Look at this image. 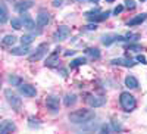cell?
<instances>
[{"label":"cell","instance_id":"6da1fadb","mask_svg":"<svg viewBox=\"0 0 147 134\" xmlns=\"http://www.w3.org/2000/svg\"><path fill=\"white\" fill-rule=\"evenodd\" d=\"M94 111H90V109H80V111H75V112H71L69 114V121L72 124H87L94 118Z\"/></svg>","mask_w":147,"mask_h":134},{"label":"cell","instance_id":"7a4b0ae2","mask_svg":"<svg viewBox=\"0 0 147 134\" xmlns=\"http://www.w3.org/2000/svg\"><path fill=\"white\" fill-rule=\"evenodd\" d=\"M119 102H121V106H122V109H124V111H127V112H131V111H134V109H136V106H137L136 97H134L131 93H128V91L121 93Z\"/></svg>","mask_w":147,"mask_h":134},{"label":"cell","instance_id":"3957f363","mask_svg":"<svg viewBox=\"0 0 147 134\" xmlns=\"http://www.w3.org/2000/svg\"><path fill=\"white\" fill-rule=\"evenodd\" d=\"M5 96H6V100L9 102V105L12 106V109H15L16 112H19L21 108H22L21 97H18V94L13 93L10 89H6V90H5Z\"/></svg>","mask_w":147,"mask_h":134},{"label":"cell","instance_id":"277c9868","mask_svg":"<svg viewBox=\"0 0 147 134\" xmlns=\"http://www.w3.org/2000/svg\"><path fill=\"white\" fill-rule=\"evenodd\" d=\"M110 15V12L106 10V12H100L99 9H96V10H90V12H85V18H87L90 22H102L105 19H107Z\"/></svg>","mask_w":147,"mask_h":134},{"label":"cell","instance_id":"5b68a950","mask_svg":"<svg viewBox=\"0 0 147 134\" xmlns=\"http://www.w3.org/2000/svg\"><path fill=\"white\" fill-rule=\"evenodd\" d=\"M127 37L125 35H119V34H105L102 37V43L105 46H110L112 43H116V41H125Z\"/></svg>","mask_w":147,"mask_h":134},{"label":"cell","instance_id":"8992f818","mask_svg":"<svg viewBox=\"0 0 147 134\" xmlns=\"http://www.w3.org/2000/svg\"><path fill=\"white\" fill-rule=\"evenodd\" d=\"M69 35H71V28L66 27V25H62V27H59V28L56 30L53 39H55L56 41H63V40H66V39L69 37Z\"/></svg>","mask_w":147,"mask_h":134},{"label":"cell","instance_id":"52a82bcc","mask_svg":"<svg viewBox=\"0 0 147 134\" xmlns=\"http://www.w3.org/2000/svg\"><path fill=\"white\" fill-rule=\"evenodd\" d=\"M46 106L52 114H57L59 112V97L57 96H49L46 99Z\"/></svg>","mask_w":147,"mask_h":134},{"label":"cell","instance_id":"ba28073f","mask_svg":"<svg viewBox=\"0 0 147 134\" xmlns=\"http://www.w3.org/2000/svg\"><path fill=\"white\" fill-rule=\"evenodd\" d=\"M47 50H49V44H46V43L40 44V46H38V49H37V52H35L34 55H31V56H30V62H35V60L43 59V58H44V55L47 53Z\"/></svg>","mask_w":147,"mask_h":134},{"label":"cell","instance_id":"9c48e42d","mask_svg":"<svg viewBox=\"0 0 147 134\" xmlns=\"http://www.w3.org/2000/svg\"><path fill=\"white\" fill-rule=\"evenodd\" d=\"M110 64L112 65H119V66H127V68H131L134 66L137 62L131 58H116V59H112L110 60Z\"/></svg>","mask_w":147,"mask_h":134},{"label":"cell","instance_id":"30bf717a","mask_svg":"<svg viewBox=\"0 0 147 134\" xmlns=\"http://www.w3.org/2000/svg\"><path fill=\"white\" fill-rule=\"evenodd\" d=\"M87 103L91 108H100V106L106 105V97H103V96H88Z\"/></svg>","mask_w":147,"mask_h":134},{"label":"cell","instance_id":"8fae6325","mask_svg":"<svg viewBox=\"0 0 147 134\" xmlns=\"http://www.w3.org/2000/svg\"><path fill=\"white\" fill-rule=\"evenodd\" d=\"M19 93L22 96H25V97H34L37 94V90L34 86H31V84H21L19 86Z\"/></svg>","mask_w":147,"mask_h":134},{"label":"cell","instance_id":"7c38bea8","mask_svg":"<svg viewBox=\"0 0 147 134\" xmlns=\"http://www.w3.org/2000/svg\"><path fill=\"white\" fill-rule=\"evenodd\" d=\"M49 22H50V14H49V12L41 10L40 14H38V16H37V27L43 28V27L47 25Z\"/></svg>","mask_w":147,"mask_h":134},{"label":"cell","instance_id":"4fadbf2b","mask_svg":"<svg viewBox=\"0 0 147 134\" xmlns=\"http://www.w3.org/2000/svg\"><path fill=\"white\" fill-rule=\"evenodd\" d=\"M21 22H22L24 28H27V30H34V28H35V22H34V19L27 14V12H22Z\"/></svg>","mask_w":147,"mask_h":134},{"label":"cell","instance_id":"5bb4252c","mask_svg":"<svg viewBox=\"0 0 147 134\" xmlns=\"http://www.w3.org/2000/svg\"><path fill=\"white\" fill-rule=\"evenodd\" d=\"M30 52H31L30 44H22L21 47H13L10 50V53L15 55V56H24V55H28Z\"/></svg>","mask_w":147,"mask_h":134},{"label":"cell","instance_id":"9a60e30c","mask_svg":"<svg viewBox=\"0 0 147 134\" xmlns=\"http://www.w3.org/2000/svg\"><path fill=\"white\" fill-rule=\"evenodd\" d=\"M16 130V125L12 122V121H2L0 122V133H12Z\"/></svg>","mask_w":147,"mask_h":134},{"label":"cell","instance_id":"2e32d148","mask_svg":"<svg viewBox=\"0 0 147 134\" xmlns=\"http://www.w3.org/2000/svg\"><path fill=\"white\" fill-rule=\"evenodd\" d=\"M59 53H60V47H57V49H55V52L52 53V55H49L47 56V59H46V65L47 66H53L56 62H57V59H59Z\"/></svg>","mask_w":147,"mask_h":134},{"label":"cell","instance_id":"e0dca14e","mask_svg":"<svg viewBox=\"0 0 147 134\" xmlns=\"http://www.w3.org/2000/svg\"><path fill=\"white\" fill-rule=\"evenodd\" d=\"M147 19V14H140V15H137V16H134V18H131L128 22H127V25L128 27H134V25H140V24H143L144 21Z\"/></svg>","mask_w":147,"mask_h":134},{"label":"cell","instance_id":"ac0fdd59","mask_svg":"<svg viewBox=\"0 0 147 134\" xmlns=\"http://www.w3.org/2000/svg\"><path fill=\"white\" fill-rule=\"evenodd\" d=\"M30 7H32V0H21V2H18L16 3V6H15V9L18 10V12H27Z\"/></svg>","mask_w":147,"mask_h":134},{"label":"cell","instance_id":"d6986e66","mask_svg":"<svg viewBox=\"0 0 147 134\" xmlns=\"http://www.w3.org/2000/svg\"><path fill=\"white\" fill-rule=\"evenodd\" d=\"M125 86L131 90L137 89L138 87V80L136 77H132V75H128V77H125Z\"/></svg>","mask_w":147,"mask_h":134},{"label":"cell","instance_id":"ffe728a7","mask_svg":"<svg viewBox=\"0 0 147 134\" xmlns=\"http://www.w3.org/2000/svg\"><path fill=\"white\" fill-rule=\"evenodd\" d=\"M9 19V12L5 3H0V24H5Z\"/></svg>","mask_w":147,"mask_h":134},{"label":"cell","instance_id":"44dd1931","mask_svg":"<svg viewBox=\"0 0 147 134\" xmlns=\"http://www.w3.org/2000/svg\"><path fill=\"white\" fill-rule=\"evenodd\" d=\"M77 100H78V97H77V94H74V93H68V94L65 96V105H66L68 108L74 106V105L77 103Z\"/></svg>","mask_w":147,"mask_h":134},{"label":"cell","instance_id":"7402d4cb","mask_svg":"<svg viewBox=\"0 0 147 134\" xmlns=\"http://www.w3.org/2000/svg\"><path fill=\"white\" fill-rule=\"evenodd\" d=\"M85 53H87L91 59H100V50L97 47H88L87 50H85Z\"/></svg>","mask_w":147,"mask_h":134},{"label":"cell","instance_id":"603a6c76","mask_svg":"<svg viewBox=\"0 0 147 134\" xmlns=\"http://www.w3.org/2000/svg\"><path fill=\"white\" fill-rule=\"evenodd\" d=\"M84 64H87V59L81 56V58H77V59L72 60V62H71V68H77V66H81Z\"/></svg>","mask_w":147,"mask_h":134},{"label":"cell","instance_id":"cb8c5ba5","mask_svg":"<svg viewBox=\"0 0 147 134\" xmlns=\"http://www.w3.org/2000/svg\"><path fill=\"white\" fill-rule=\"evenodd\" d=\"M16 37L15 35H6V37L3 39V44H6V46H13L15 43H16Z\"/></svg>","mask_w":147,"mask_h":134},{"label":"cell","instance_id":"d4e9b609","mask_svg":"<svg viewBox=\"0 0 147 134\" xmlns=\"http://www.w3.org/2000/svg\"><path fill=\"white\" fill-rule=\"evenodd\" d=\"M9 83L12 84V86H18V87H19L21 84H22V80H21L18 75H10V77H9Z\"/></svg>","mask_w":147,"mask_h":134},{"label":"cell","instance_id":"484cf974","mask_svg":"<svg viewBox=\"0 0 147 134\" xmlns=\"http://www.w3.org/2000/svg\"><path fill=\"white\" fill-rule=\"evenodd\" d=\"M10 25L13 27L15 30H21V28H22V22H21V19H18V18H12Z\"/></svg>","mask_w":147,"mask_h":134},{"label":"cell","instance_id":"4316f807","mask_svg":"<svg viewBox=\"0 0 147 134\" xmlns=\"http://www.w3.org/2000/svg\"><path fill=\"white\" fill-rule=\"evenodd\" d=\"M32 35H22V37H21V43L22 44H31L32 43Z\"/></svg>","mask_w":147,"mask_h":134},{"label":"cell","instance_id":"83f0119b","mask_svg":"<svg viewBox=\"0 0 147 134\" xmlns=\"http://www.w3.org/2000/svg\"><path fill=\"white\" fill-rule=\"evenodd\" d=\"M128 50H131V52H140V50H143V47L138 46V44H129Z\"/></svg>","mask_w":147,"mask_h":134},{"label":"cell","instance_id":"f1b7e54d","mask_svg":"<svg viewBox=\"0 0 147 134\" xmlns=\"http://www.w3.org/2000/svg\"><path fill=\"white\" fill-rule=\"evenodd\" d=\"M125 7L127 9H134L136 7V2H134V0H125Z\"/></svg>","mask_w":147,"mask_h":134},{"label":"cell","instance_id":"f546056e","mask_svg":"<svg viewBox=\"0 0 147 134\" xmlns=\"http://www.w3.org/2000/svg\"><path fill=\"white\" fill-rule=\"evenodd\" d=\"M112 130L113 131H121L122 130V125L119 122H116V121H112Z\"/></svg>","mask_w":147,"mask_h":134},{"label":"cell","instance_id":"4dcf8cb0","mask_svg":"<svg viewBox=\"0 0 147 134\" xmlns=\"http://www.w3.org/2000/svg\"><path fill=\"white\" fill-rule=\"evenodd\" d=\"M137 62H141L143 65H146V64H147V59H146L144 56H141V55H138V56H137Z\"/></svg>","mask_w":147,"mask_h":134},{"label":"cell","instance_id":"1f68e13d","mask_svg":"<svg viewBox=\"0 0 147 134\" xmlns=\"http://www.w3.org/2000/svg\"><path fill=\"white\" fill-rule=\"evenodd\" d=\"M122 10H124V6H121V5H119V6H116V7H115L113 14H115V15H118V14H121Z\"/></svg>","mask_w":147,"mask_h":134},{"label":"cell","instance_id":"d6a6232c","mask_svg":"<svg viewBox=\"0 0 147 134\" xmlns=\"http://www.w3.org/2000/svg\"><path fill=\"white\" fill-rule=\"evenodd\" d=\"M62 3H63V0H53V6L55 7H60Z\"/></svg>","mask_w":147,"mask_h":134},{"label":"cell","instance_id":"836d02e7","mask_svg":"<svg viewBox=\"0 0 147 134\" xmlns=\"http://www.w3.org/2000/svg\"><path fill=\"white\" fill-rule=\"evenodd\" d=\"M102 131H103V133H110L112 130H110V127H109V125H106V124H105V125L102 127Z\"/></svg>","mask_w":147,"mask_h":134},{"label":"cell","instance_id":"e575fe53","mask_svg":"<svg viewBox=\"0 0 147 134\" xmlns=\"http://www.w3.org/2000/svg\"><path fill=\"white\" fill-rule=\"evenodd\" d=\"M87 30H90V31L94 30V31H96V30H97V25H96V24H90V25L87 27Z\"/></svg>","mask_w":147,"mask_h":134},{"label":"cell","instance_id":"d590c367","mask_svg":"<svg viewBox=\"0 0 147 134\" xmlns=\"http://www.w3.org/2000/svg\"><path fill=\"white\" fill-rule=\"evenodd\" d=\"M72 55H75V50H68V52H65V56H72Z\"/></svg>","mask_w":147,"mask_h":134},{"label":"cell","instance_id":"8d00e7d4","mask_svg":"<svg viewBox=\"0 0 147 134\" xmlns=\"http://www.w3.org/2000/svg\"><path fill=\"white\" fill-rule=\"evenodd\" d=\"M60 74H62L63 77H66V71L65 69H60Z\"/></svg>","mask_w":147,"mask_h":134},{"label":"cell","instance_id":"74e56055","mask_svg":"<svg viewBox=\"0 0 147 134\" xmlns=\"http://www.w3.org/2000/svg\"><path fill=\"white\" fill-rule=\"evenodd\" d=\"M90 3H99V0H88Z\"/></svg>","mask_w":147,"mask_h":134},{"label":"cell","instance_id":"f35d334b","mask_svg":"<svg viewBox=\"0 0 147 134\" xmlns=\"http://www.w3.org/2000/svg\"><path fill=\"white\" fill-rule=\"evenodd\" d=\"M78 3H85V2H88V0H77Z\"/></svg>","mask_w":147,"mask_h":134},{"label":"cell","instance_id":"ab89813d","mask_svg":"<svg viewBox=\"0 0 147 134\" xmlns=\"http://www.w3.org/2000/svg\"><path fill=\"white\" fill-rule=\"evenodd\" d=\"M106 2H107V3H112V2H115V0H106Z\"/></svg>","mask_w":147,"mask_h":134}]
</instances>
